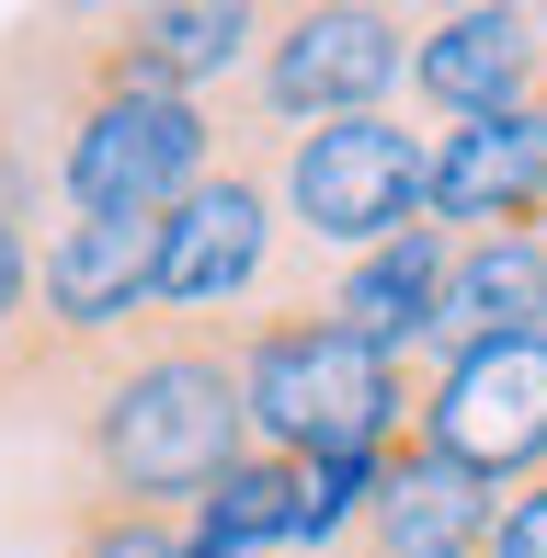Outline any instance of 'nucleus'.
<instances>
[{
    "instance_id": "1",
    "label": "nucleus",
    "mask_w": 547,
    "mask_h": 558,
    "mask_svg": "<svg viewBox=\"0 0 547 558\" xmlns=\"http://www.w3.org/2000/svg\"><path fill=\"white\" fill-rule=\"evenodd\" d=\"M46 445H58V490L137 501V513H194V490L240 456L229 319H137L58 399Z\"/></svg>"
},
{
    "instance_id": "2",
    "label": "nucleus",
    "mask_w": 547,
    "mask_h": 558,
    "mask_svg": "<svg viewBox=\"0 0 547 558\" xmlns=\"http://www.w3.org/2000/svg\"><path fill=\"white\" fill-rule=\"evenodd\" d=\"M229 376H240V445L285 456V468H308V456H377L422 411V353L354 342L308 286L229 319Z\"/></svg>"
},
{
    "instance_id": "3",
    "label": "nucleus",
    "mask_w": 547,
    "mask_h": 558,
    "mask_svg": "<svg viewBox=\"0 0 547 558\" xmlns=\"http://www.w3.org/2000/svg\"><path fill=\"white\" fill-rule=\"evenodd\" d=\"M285 274L274 217V137L252 114H217V160L148 217V319H240Z\"/></svg>"
},
{
    "instance_id": "4",
    "label": "nucleus",
    "mask_w": 547,
    "mask_h": 558,
    "mask_svg": "<svg viewBox=\"0 0 547 558\" xmlns=\"http://www.w3.org/2000/svg\"><path fill=\"white\" fill-rule=\"evenodd\" d=\"M274 217H285V251H354L400 240L422 217V125L400 114H331V125H285L274 137Z\"/></svg>"
},
{
    "instance_id": "5",
    "label": "nucleus",
    "mask_w": 547,
    "mask_h": 558,
    "mask_svg": "<svg viewBox=\"0 0 547 558\" xmlns=\"http://www.w3.org/2000/svg\"><path fill=\"white\" fill-rule=\"evenodd\" d=\"M411 12L377 0H308V12H263L252 46V125H331V114H388V92L411 81Z\"/></svg>"
},
{
    "instance_id": "6",
    "label": "nucleus",
    "mask_w": 547,
    "mask_h": 558,
    "mask_svg": "<svg viewBox=\"0 0 547 558\" xmlns=\"http://www.w3.org/2000/svg\"><path fill=\"white\" fill-rule=\"evenodd\" d=\"M411 434L479 490L547 468V331H502V342H457L445 365H422V411Z\"/></svg>"
},
{
    "instance_id": "7",
    "label": "nucleus",
    "mask_w": 547,
    "mask_h": 558,
    "mask_svg": "<svg viewBox=\"0 0 547 558\" xmlns=\"http://www.w3.org/2000/svg\"><path fill=\"white\" fill-rule=\"evenodd\" d=\"M422 228L445 240H536L547 228V104L467 114L422 137Z\"/></svg>"
},
{
    "instance_id": "8",
    "label": "nucleus",
    "mask_w": 547,
    "mask_h": 558,
    "mask_svg": "<svg viewBox=\"0 0 547 558\" xmlns=\"http://www.w3.org/2000/svg\"><path fill=\"white\" fill-rule=\"evenodd\" d=\"M411 92H422V114H445V125L536 104L547 92V12H513V0L434 12L411 35Z\"/></svg>"
},
{
    "instance_id": "9",
    "label": "nucleus",
    "mask_w": 547,
    "mask_h": 558,
    "mask_svg": "<svg viewBox=\"0 0 547 558\" xmlns=\"http://www.w3.org/2000/svg\"><path fill=\"white\" fill-rule=\"evenodd\" d=\"M490 501H502V490L457 478L422 434H400V445H377V490H365L354 536H342L331 558H479Z\"/></svg>"
},
{
    "instance_id": "10",
    "label": "nucleus",
    "mask_w": 547,
    "mask_h": 558,
    "mask_svg": "<svg viewBox=\"0 0 547 558\" xmlns=\"http://www.w3.org/2000/svg\"><path fill=\"white\" fill-rule=\"evenodd\" d=\"M104 35L126 46L160 92H194V104H206L229 69H252L263 12H240V0H137V12H104Z\"/></svg>"
},
{
    "instance_id": "11",
    "label": "nucleus",
    "mask_w": 547,
    "mask_h": 558,
    "mask_svg": "<svg viewBox=\"0 0 547 558\" xmlns=\"http://www.w3.org/2000/svg\"><path fill=\"white\" fill-rule=\"evenodd\" d=\"M434 274H445V228L411 217L400 240H377V251H354V263H331V286H308V296H319V308H331L354 342L411 353L422 319H434Z\"/></svg>"
},
{
    "instance_id": "12",
    "label": "nucleus",
    "mask_w": 547,
    "mask_h": 558,
    "mask_svg": "<svg viewBox=\"0 0 547 558\" xmlns=\"http://www.w3.org/2000/svg\"><path fill=\"white\" fill-rule=\"evenodd\" d=\"M502 331H547L536 240H445V274H434V319H422V342L457 353V342H502Z\"/></svg>"
},
{
    "instance_id": "13",
    "label": "nucleus",
    "mask_w": 547,
    "mask_h": 558,
    "mask_svg": "<svg viewBox=\"0 0 547 558\" xmlns=\"http://www.w3.org/2000/svg\"><path fill=\"white\" fill-rule=\"evenodd\" d=\"M285 524H296V468H285V456H252V445H240L229 468L194 490L183 558H263V547H285Z\"/></svg>"
},
{
    "instance_id": "14",
    "label": "nucleus",
    "mask_w": 547,
    "mask_h": 558,
    "mask_svg": "<svg viewBox=\"0 0 547 558\" xmlns=\"http://www.w3.org/2000/svg\"><path fill=\"white\" fill-rule=\"evenodd\" d=\"M35 536L58 558H183V513H137V501H92V490H58L35 513Z\"/></svg>"
},
{
    "instance_id": "15",
    "label": "nucleus",
    "mask_w": 547,
    "mask_h": 558,
    "mask_svg": "<svg viewBox=\"0 0 547 558\" xmlns=\"http://www.w3.org/2000/svg\"><path fill=\"white\" fill-rule=\"evenodd\" d=\"M479 558H547V468H536V478H513V490L490 501Z\"/></svg>"
},
{
    "instance_id": "16",
    "label": "nucleus",
    "mask_w": 547,
    "mask_h": 558,
    "mask_svg": "<svg viewBox=\"0 0 547 558\" xmlns=\"http://www.w3.org/2000/svg\"><path fill=\"white\" fill-rule=\"evenodd\" d=\"M23 296H35V217H0V331L23 319Z\"/></svg>"
},
{
    "instance_id": "17",
    "label": "nucleus",
    "mask_w": 547,
    "mask_h": 558,
    "mask_svg": "<svg viewBox=\"0 0 547 558\" xmlns=\"http://www.w3.org/2000/svg\"><path fill=\"white\" fill-rule=\"evenodd\" d=\"M536 286H547V228H536Z\"/></svg>"
},
{
    "instance_id": "18",
    "label": "nucleus",
    "mask_w": 547,
    "mask_h": 558,
    "mask_svg": "<svg viewBox=\"0 0 547 558\" xmlns=\"http://www.w3.org/2000/svg\"><path fill=\"white\" fill-rule=\"evenodd\" d=\"M536 104H547V92H536Z\"/></svg>"
}]
</instances>
